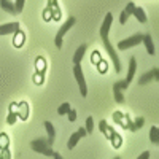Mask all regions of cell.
I'll list each match as a JSON object with an SVG mask.
<instances>
[{
  "instance_id": "obj_1",
  "label": "cell",
  "mask_w": 159,
  "mask_h": 159,
  "mask_svg": "<svg viewBox=\"0 0 159 159\" xmlns=\"http://www.w3.org/2000/svg\"><path fill=\"white\" fill-rule=\"evenodd\" d=\"M111 22H113V15H111V13H107V16H105V19H103V22H102V25H100V38H102V42H103L105 49H107V52H108L110 57H111V62H113V65H115V70H116V72H121V62H119L116 51H115V48L111 46L110 40H108V34H110Z\"/></svg>"
},
{
  "instance_id": "obj_2",
  "label": "cell",
  "mask_w": 159,
  "mask_h": 159,
  "mask_svg": "<svg viewBox=\"0 0 159 159\" xmlns=\"http://www.w3.org/2000/svg\"><path fill=\"white\" fill-rule=\"evenodd\" d=\"M99 129H100V132H102V134L107 137L108 140L113 142V147H115V148H119V147H121V137H119L116 132L113 130L111 126L107 124V121H103V119H102V121L99 123Z\"/></svg>"
},
{
  "instance_id": "obj_3",
  "label": "cell",
  "mask_w": 159,
  "mask_h": 159,
  "mask_svg": "<svg viewBox=\"0 0 159 159\" xmlns=\"http://www.w3.org/2000/svg\"><path fill=\"white\" fill-rule=\"evenodd\" d=\"M30 148L35 153H40V154L54 156V151H52V148L49 147V143H48V139H37V140L30 142Z\"/></svg>"
},
{
  "instance_id": "obj_4",
  "label": "cell",
  "mask_w": 159,
  "mask_h": 159,
  "mask_svg": "<svg viewBox=\"0 0 159 159\" xmlns=\"http://www.w3.org/2000/svg\"><path fill=\"white\" fill-rule=\"evenodd\" d=\"M124 15L129 18L130 15L132 16H135L137 18V21L139 22H142V24H145V22H147V13H145L143 11V8H140V7H135L134 3H132V2H129L127 5H126V8H124Z\"/></svg>"
},
{
  "instance_id": "obj_5",
  "label": "cell",
  "mask_w": 159,
  "mask_h": 159,
  "mask_svg": "<svg viewBox=\"0 0 159 159\" xmlns=\"http://www.w3.org/2000/svg\"><path fill=\"white\" fill-rule=\"evenodd\" d=\"M75 22H76V19H75L73 16H70V18L67 19V22H64V24H62V27L59 29V32H57V35H56V38H54V45H56V48H59V49L62 48V37L73 27Z\"/></svg>"
},
{
  "instance_id": "obj_6",
  "label": "cell",
  "mask_w": 159,
  "mask_h": 159,
  "mask_svg": "<svg viewBox=\"0 0 159 159\" xmlns=\"http://www.w3.org/2000/svg\"><path fill=\"white\" fill-rule=\"evenodd\" d=\"M73 75H75V80L80 86V94L83 97H86L88 86H86V80H84V75H83V70H81V65H73Z\"/></svg>"
},
{
  "instance_id": "obj_7",
  "label": "cell",
  "mask_w": 159,
  "mask_h": 159,
  "mask_svg": "<svg viewBox=\"0 0 159 159\" xmlns=\"http://www.w3.org/2000/svg\"><path fill=\"white\" fill-rule=\"evenodd\" d=\"M143 40V34H135V35H132V37H129V38H126V40H123V42H119L118 43V48L119 49H129V48H134V46H137L140 42Z\"/></svg>"
},
{
  "instance_id": "obj_8",
  "label": "cell",
  "mask_w": 159,
  "mask_h": 159,
  "mask_svg": "<svg viewBox=\"0 0 159 159\" xmlns=\"http://www.w3.org/2000/svg\"><path fill=\"white\" fill-rule=\"evenodd\" d=\"M83 137H86V130H84V127H80L75 134L70 135V139H69V142H67V148H69V150H73V148L76 147V143L80 142V139H83Z\"/></svg>"
},
{
  "instance_id": "obj_9",
  "label": "cell",
  "mask_w": 159,
  "mask_h": 159,
  "mask_svg": "<svg viewBox=\"0 0 159 159\" xmlns=\"http://www.w3.org/2000/svg\"><path fill=\"white\" fill-rule=\"evenodd\" d=\"M151 80H159V70H157V69H153L151 72H147L143 76L139 78L137 83H139V86H145L147 83H150Z\"/></svg>"
},
{
  "instance_id": "obj_10",
  "label": "cell",
  "mask_w": 159,
  "mask_h": 159,
  "mask_svg": "<svg viewBox=\"0 0 159 159\" xmlns=\"http://www.w3.org/2000/svg\"><path fill=\"white\" fill-rule=\"evenodd\" d=\"M19 30V22H8L0 25V35H10V34H16Z\"/></svg>"
},
{
  "instance_id": "obj_11",
  "label": "cell",
  "mask_w": 159,
  "mask_h": 159,
  "mask_svg": "<svg viewBox=\"0 0 159 159\" xmlns=\"http://www.w3.org/2000/svg\"><path fill=\"white\" fill-rule=\"evenodd\" d=\"M135 70H137V57H134V56H132V57L129 59V70H127V76H126V80H124L127 86L130 84V81H132V80H134Z\"/></svg>"
},
{
  "instance_id": "obj_12",
  "label": "cell",
  "mask_w": 159,
  "mask_h": 159,
  "mask_svg": "<svg viewBox=\"0 0 159 159\" xmlns=\"http://www.w3.org/2000/svg\"><path fill=\"white\" fill-rule=\"evenodd\" d=\"M115 121L121 126V127H124V129H130V123H129V118H127V115H123V113H119V111H116L115 113Z\"/></svg>"
},
{
  "instance_id": "obj_13",
  "label": "cell",
  "mask_w": 159,
  "mask_h": 159,
  "mask_svg": "<svg viewBox=\"0 0 159 159\" xmlns=\"http://www.w3.org/2000/svg\"><path fill=\"white\" fill-rule=\"evenodd\" d=\"M45 129L48 132V143H49V147H52V143H54V139H56V129L54 126H52V123L49 121H45Z\"/></svg>"
},
{
  "instance_id": "obj_14",
  "label": "cell",
  "mask_w": 159,
  "mask_h": 159,
  "mask_svg": "<svg viewBox=\"0 0 159 159\" xmlns=\"http://www.w3.org/2000/svg\"><path fill=\"white\" fill-rule=\"evenodd\" d=\"M16 107L19 108V111H16V116L19 118V119H27V116H29V105H27V102H21V103H18Z\"/></svg>"
},
{
  "instance_id": "obj_15",
  "label": "cell",
  "mask_w": 159,
  "mask_h": 159,
  "mask_svg": "<svg viewBox=\"0 0 159 159\" xmlns=\"http://www.w3.org/2000/svg\"><path fill=\"white\" fill-rule=\"evenodd\" d=\"M142 42L145 43V48H147V51H148V54L150 56H153L154 52H156V49H154V45H153V40H151V35L150 34H147V35H143V40Z\"/></svg>"
},
{
  "instance_id": "obj_16",
  "label": "cell",
  "mask_w": 159,
  "mask_h": 159,
  "mask_svg": "<svg viewBox=\"0 0 159 159\" xmlns=\"http://www.w3.org/2000/svg\"><path fill=\"white\" fill-rule=\"evenodd\" d=\"M86 45H81V46H78V49L75 51V54H73V64L75 65H80V62H81L83 56H84V52H86Z\"/></svg>"
},
{
  "instance_id": "obj_17",
  "label": "cell",
  "mask_w": 159,
  "mask_h": 159,
  "mask_svg": "<svg viewBox=\"0 0 159 159\" xmlns=\"http://www.w3.org/2000/svg\"><path fill=\"white\" fill-rule=\"evenodd\" d=\"M0 8H3L5 11L11 13V15H16V11H15V3H13V2H8V0H2V2H0Z\"/></svg>"
},
{
  "instance_id": "obj_18",
  "label": "cell",
  "mask_w": 159,
  "mask_h": 159,
  "mask_svg": "<svg viewBox=\"0 0 159 159\" xmlns=\"http://www.w3.org/2000/svg\"><path fill=\"white\" fill-rule=\"evenodd\" d=\"M150 140H151V143H154V145L159 143V129H157L156 126H151V129H150Z\"/></svg>"
},
{
  "instance_id": "obj_19",
  "label": "cell",
  "mask_w": 159,
  "mask_h": 159,
  "mask_svg": "<svg viewBox=\"0 0 159 159\" xmlns=\"http://www.w3.org/2000/svg\"><path fill=\"white\" fill-rule=\"evenodd\" d=\"M15 35H16V37H15V46H21V45L24 43V40H25L24 32H22V30H18Z\"/></svg>"
},
{
  "instance_id": "obj_20",
  "label": "cell",
  "mask_w": 159,
  "mask_h": 159,
  "mask_svg": "<svg viewBox=\"0 0 159 159\" xmlns=\"http://www.w3.org/2000/svg\"><path fill=\"white\" fill-rule=\"evenodd\" d=\"M86 134H92V130H94V119H92V116H88L86 118Z\"/></svg>"
},
{
  "instance_id": "obj_21",
  "label": "cell",
  "mask_w": 159,
  "mask_h": 159,
  "mask_svg": "<svg viewBox=\"0 0 159 159\" xmlns=\"http://www.w3.org/2000/svg\"><path fill=\"white\" fill-rule=\"evenodd\" d=\"M10 147V139L7 134H0V150H5Z\"/></svg>"
},
{
  "instance_id": "obj_22",
  "label": "cell",
  "mask_w": 159,
  "mask_h": 159,
  "mask_svg": "<svg viewBox=\"0 0 159 159\" xmlns=\"http://www.w3.org/2000/svg\"><path fill=\"white\" fill-rule=\"evenodd\" d=\"M113 94H115V99L118 103H124V96L121 94V91H119L115 84H113Z\"/></svg>"
},
{
  "instance_id": "obj_23",
  "label": "cell",
  "mask_w": 159,
  "mask_h": 159,
  "mask_svg": "<svg viewBox=\"0 0 159 159\" xmlns=\"http://www.w3.org/2000/svg\"><path fill=\"white\" fill-rule=\"evenodd\" d=\"M69 110H70V103L69 102H64L61 107L57 108V113H59V116H62V115H67Z\"/></svg>"
},
{
  "instance_id": "obj_24",
  "label": "cell",
  "mask_w": 159,
  "mask_h": 159,
  "mask_svg": "<svg viewBox=\"0 0 159 159\" xmlns=\"http://www.w3.org/2000/svg\"><path fill=\"white\" fill-rule=\"evenodd\" d=\"M16 119H18V116H16V113L10 110V115H8V118H7V123H8L10 126H13V124H15V123H16Z\"/></svg>"
},
{
  "instance_id": "obj_25",
  "label": "cell",
  "mask_w": 159,
  "mask_h": 159,
  "mask_svg": "<svg viewBox=\"0 0 159 159\" xmlns=\"http://www.w3.org/2000/svg\"><path fill=\"white\" fill-rule=\"evenodd\" d=\"M45 65H46V64H45V59H43V57H38V59H37V67H38L40 73L45 72Z\"/></svg>"
},
{
  "instance_id": "obj_26",
  "label": "cell",
  "mask_w": 159,
  "mask_h": 159,
  "mask_svg": "<svg viewBox=\"0 0 159 159\" xmlns=\"http://www.w3.org/2000/svg\"><path fill=\"white\" fill-rule=\"evenodd\" d=\"M143 123H145V119H143V118H139V119H135V123H134V126L130 127V130H135V129H140V127L143 126Z\"/></svg>"
},
{
  "instance_id": "obj_27",
  "label": "cell",
  "mask_w": 159,
  "mask_h": 159,
  "mask_svg": "<svg viewBox=\"0 0 159 159\" xmlns=\"http://www.w3.org/2000/svg\"><path fill=\"white\" fill-rule=\"evenodd\" d=\"M22 8H24V0H18V2H15V11H16V15L22 11Z\"/></svg>"
},
{
  "instance_id": "obj_28",
  "label": "cell",
  "mask_w": 159,
  "mask_h": 159,
  "mask_svg": "<svg viewBox=\"0 0 159 159\" xmlns=\"http://www.w3.org/2000/svg\"><path fill=\"white\" fill-rule=\"evenodd\" d=\"M67 116H69V121H72V123H73L75 119H76V111L70 108V110H69V113H67Z\"/></svg>"
},
{
  "instance_id": "obj_29",
  "label": "cell",
  "mask_w": 159,
  "mask_h": 159,
  "mask_svg": "<svg viewBox=\"0 0 159 159\" xmlns=\"http://www.w3.org/2000/svg\"><path fill=\"white\" fill-rule=\"evenodd\" d=\"M2 159H11V153H10V150L8 148H5V150H2V156H0Z\"/></svg>"
},
{
  "instance_id": "obj_30",
  "label": "cell",
  "mask_w": 159,
  "mask_h": 159,
  "mask_svg": "<svg viewBox=\"0 0 159 159\" xmlns=\"http://www.w3.org/2000/svg\"><path fill=\"white\" fill-rule=\"evenodd\" d=\"M92 62H94V64H99V62H100V54H99L97 51L92 52Z\"/></svg>"
},
{
  "instance_id": "obj_31",
  "label": "cell",
  "mask_w": 159,
  "mask_h": 159,
  "mask_svg": "<svg viewBox=\"0 0 159 159\" xmlns=\"http://www.w3.org/2000/svg\"><path fill=\"white\" fill-rule=\"evenodd\" d=\"M137 159H150V151H145V153H142Z\"/></svg>"
},
{
  "instance_id": "obj_32",
  "label": "cell",
  "mask_w": 159,
  "mask_h": 159,
  "mask_svg": "<svg viewBox=\"0 0 159 159\" xmlns=\"http://www.w3.org/2000/svg\"><path fill=\"white\" fill-rule=\"evenodd\" d=\"M100 70H102V72L107 70V64H103V62H102V64H100Z\"/></svg>"
},
{
  "instance_id": "obj_33",
  "label": "cell",
  "mask_w": 159,
  "mask_h": 159,
  "mask_svg": "<svg viewBox=\"0 0 159 159\" xmlns=\"http://www.w3.org/2000/svg\"><path fill=\"white\" fill-rule=\"evenodd\" d=\"M52 157H54V159H64V157H62L59 153H56V151H54V156H52Z\"/></svg>"
},
{
  "instance_id": "obj_34",
  "label": "cell",
  "mask_w": 159,
  "mask_h": 159,
  "mask_svg": "<svg viewBox=\"0 0 159 159\" xmlns=\"http://www.w3.org/2000/svg\"><path fill=\"white\" fill-rule=\"evenodd\" d=\"M113 159H119V157H113Z\"/></svg>"
},
{
  "instance_id": "obj_35",
  "label": "cell",
  "mask_w": 159,
  "mask_h": 159,
  "mask_svg": "<svg viewBox=\"0 0 159 159\" xmlns=\"http://www.w3.org/2000/svg\"><path fill=\"white\" fill-rule=\"evenodd\" d=\"M0 159H2V157H0Z\"/></svg>"
}]
</instances>
